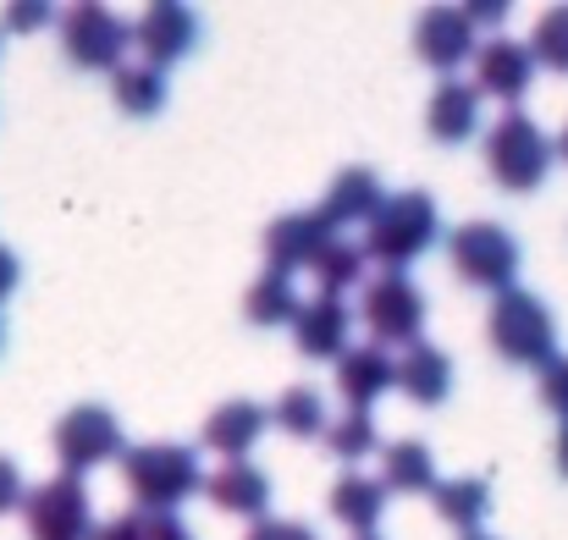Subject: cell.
Wrapping results in <instances>:
<instances>
[{"mask_svg":"<svg viewBox=\"0 0 568 540\" xmlns=\"http://www.w3.org/2000/svg\"><path fill=\"white\" fill-rule=\"evenodd\" d=\"M442 237V215H436V198L425 187H403V193H386L381 210L365 221V259H376L381 271H403Z\"/></svg>","mask_w":568,"mask_h":540,"instance_id":"1","label":"cell"},{"mask_svg":"<svg viewBox=\"0 0 568 540\" xmlns=\"http://www.w3.org/2000/svg\"><path fill=\"white\" fill-rule=\"evenodd\" d=\"M122 480L139 513H178L189 497L204 491V469L199 452L178 441H150V447H128L122 452Z\"/></svg>","mask_w":568,"mask_h":540,"instance_id":"2","label":"cell"},{"mask_svg":"<svg viewBox=\"0 0 568 540\" xmlns=\"http://www.w3.org/2000/svg\"><path fill=\"white\" fill-rule=\"evenodd\" d=\"M486 337H491V348H497L503 364L547 369V364L558 359V320H552V309H547L536 293H525V287L497 293V304H491V315H486Z\"/></svg>","mask_w":568,"mask_h":540,"instance_id":"3","label":"cell"},{"mask_svg":"<svg viewBox=\"0 0 568 540\" xmlns=\"http://www.w3.org/2000/svg\"><path fill=\"white\" fill-rule=\"evenodd\" d=\"M486 172L503 193H536L552 172V139L525 111H503L486 128Z\"/></svg>","mask_w":568,"mask_h":540,"instance_id":"4","label":"cell"},{"mask_svg":"<svg viewBox=\"0 0 568 540\" xmlns=\"http://www.w3.org/2000/svg\"><path fill=\"white\" fill-rule=\"evenodd\" d=\"M447 259L458 271V282L480 287V293H508L519 282V265H525V248L508 226L497 221H464L453 237H447Z\"/></svg>","mask_w":568,"mask_h":540,"instance_id":"5","label":"cell"},{"mask_svg":"<svg viewBox=\"0 0 568 540\" xmlns=\"http://www.w3.org/2000/svg\"><path fill=\"white\" fill-rule=\"evenodd\" d=\"M61 50L83 72H122L128 50H133V22L116 17L111 6L83 0V6L61 11Z\"/></svg>","mask_w":568,"mask_h":540,"instance_id":"6","label":"cell"},{"mask_svg":"<svg viewBox=\"0 0 568 540\" xmlns=\"http://www.w3.org/2000/svg\"><path fill=\"white\" fill-rule=\"evenodd\" d=\"M50 447H55V458H61V475H89V469H100V463H116L122 452H128V441H122V419L105 408V403H78V408H67L61 419H55V430H50Z\"/></svg>","mask_w":568,"mask_h":540,"instance_id":"7","label":"cell"},{"mask_svg":"<svg viewBox=\"0 0 568 540\" xmlns=\"http://www.w3.org/2000/svg\"><path fill=\"white\" fill-rule=\"evenodd\" d=\"M359 320L376 348H414L425 343V293L403 271H381L376 282H365Z\"/></svg>","mask_w":568,"mask_h":540,"instance_id":"8","label":"cell"},{"mask_svg":"<svg viewBox=\"0 0 568 540\" xmlns=\"http://www.w3.org/2000/svg\"><path fill=\"white\" fill-rule=\"evenodd\" d=\"M28 540H94V502L78 475H55L22 497Z\"/></svg>","mask_w":568,"mask_h":540,"instance_id":"9","label":"cell"},{"mask_svg":"<svg viewBox=\"0 0 568 540\" xmlns=\"http://www.w3.org/2000/svg\"><path fill=\"white\" fill-rule=\"evenodd\" d=\"M133 44L144 50V67L166 72L178 61H189L199 44V11L183 0H155L133 17Z\"/></svg>","mask_w":568,"mask_h":540,"instance_id":"10","label":"cell"},{"mask_svg":"<svg viewBox=\"0 0 568 540\" xmlns=\"http://www.w3.org/2000/svg\"><path fill=\"white\" fill-rule=\"evenodd\" d=\"M475 89H480V100H503L508 111H519V100L530 94V83H536V55H530V44L525 39H486L480 50H475V78H469Z\"/></svg>","mask_w":568,"mask_h":540,"instance_id":"11","label":"cell"},{"mask_svg":"<svg viewBox=\"0 0 568 540\" xmlns=\"http://www.w3.org/2000/svg\"><path fill=\"white\" fill-rule=\"evenodd\" d=\"M480 33L469 28V17H464V6H430V11H419V22H414V55L425 61V67H436L442 78H453L464 61H475V44Z\"/></svg>","mask_w":568,"mask_h":540,"instance_id":"12","label":"cell"},{"mask_svg":"<svg viewBox=\"0 0 568 540\" xmlns=\"http://www.w3.org/2000/svg\"><path fill=\"white\" fill-rule=\"evenodd\" d=\"M337 232L315 215V210H298V215H276L265 226V271L276 276H293V271H310L315 254L332 243Z\"/></svg>","mask_w":568,"mask_h":540,"instance_id":"13","label":"cell"},{"mask_svg":"<svg viewBox=\"0 0 568 540\" xmlns=\"http://www.w3.org/2000/svg\"><path fill=\"white\" fill-rule=\"evenodd\" d=\"M348 337H354V309L343 304V298H326V293H315V298H304L298 304V315H293V343H298V354L304 359H343V348H348Z\"/></svg>","mask_w":568,"mask_h":540,"instance_id":"14","label":"cell"},{"mask_svg":"<svg viewBox=\"0 0 568 540\" xmlns=\"http://www.w3.org/2000/svg\"><path fill=\"white\" fill-rule=\"evenodd\" d=\"M480 89L469 78H442L430 89V105H425V133L436 144H469L480 133Z\"/></svg>","mask_w":568,"mask_h":540,"instance_id":"15","label":"cell"},{"mask_svg":"<svg viewBox=\"0 0 568 540\" xmlns=\"http://www.w3.org/2000/svg\"><path fill=\"white\" fill-rule=\"evenodd\" d=\"M204 497L210 508L232 513V519H271V480L260 463L237 458V463H221L210 480H204Z\"/></svg>","mask_w":568,"mask_h":540,"instance_id":"16","label":"cell"},{"mask_svg":"<svg viewBox=\"0 0 568 540\" xmlns=\"http://www.w3.org/2000/svg\"><path fill=\"white\" fill-rule=\"evenodd\" d=\"M265 425H271V408H265V403L232 397V403L210 408V419H204V447L221 452L226 463H237V458L254 452V441L265 436Z\"/></svg>","mask_w":568,"mask_h":540,"instance_id":"17","label":"cell"},{"mask_svg":"<svg viewBox=\"0 0 568 540\" xmlns=\"http://www.w3.org/2000/svg\"><path fill=\"white\" fill-rule=\"evenodd\" d=\"M392 375H397V364H392L386 348H376V343H348L343 359H337V391H343L348 408H365L371 414L381 397H386Z\"/></svg>","mask_w":568,"mask_h":540,"instance_id":"18","label":"cell"},{"mask_svg":"<svg viewBox=\"0 0 568 540\" xmlns=\"http://www.w3.org/2000/svg\"><path fill=\"white\" fill-rule=\"evenodd\" d=\"M392 364H397L392 386H397L408 403H419V408H442V403H447V391H453V359H447L442 348L414 343V348H403Z\"/></svg>","mask_w":568,"mask_h":540,"instance_id":"19","label":"cell"},{"mask_svg":"<svg viewBox=\"0 0 568 540\" xmlns=\"http://www.w3.org/2000/svg\"><path fill=\"white\" fill-rule=\"evenodd\" d=\"M376 458H381L376 480H381V491H386V497H392V491H397V497H430V491H436V480H442V475H436V452H430L425 441H414V436L386 441Z\"/></svg>","mask_w":568,"mask_h":540,"instance_id":"20","label":"cell"},{"mask_svg":"<svg viewBox=\"0 0 568 540\" xmlns=\"http://www.w3.org/2000/svg\"><path fill=\"white\" fill-rule=\"evenodd\" d=\"M381 182H376V172L371 166H348V172H337V182L326 187V198H321V221L343 237V226H365L371 215L381 210Z\"/></svg>","mask_w":568,"mask_h":540,"instance_id":"21","label":"cell"},{"mask_svg":"<svg viewBox=\"0 0 568 540\" xmlns=\"http://www.w3.org/2000/svg\"><path fill=\"white\" fill-rule=\"evenodd\" d=\"M326 508H332V519H337L343 530H354V540H359V536H376L381 513H386V491H381V480L359 475V469H348V475L332 486Z\"/></svg>","mask_w":568,"mask_h":540,"instance_id":"22","label":"cell"},{"mask_svg":"<svg viewBox=\"0 0 568 540\" xmlns=\"http://www.w3.org/2000/svg\"><path fill=\"white\" fill-rule=\"evenodd\" d=\"M430 502H436V513H442V524H453L458 536H475L486 519H491V480H480V475H458V480H436V491H430Z\"/></svg>","mask_w":568,"mask_h":540,"instance_id":"23","label":"cell"},{"mask_svg":"<svg viewBox=\"0 0 568 540\" xmlns=\"http://www.w3.org/2000/svg\"><path fill=\"white\" fill-rule=\"evenodd\" d=\"M365 248L359 243H348V237H332L321 254H315V265H310V276H315V287L326 293V298H343L348 287H359L365 282Z\"/></svg>","mask_w":568,"mask_h":540,"instance_id":"24","label":"cell"},{"mask_svg":"<svg viewBox=\"0 0 568 540\" xmlns=\"http://www.w3.org/2000/svg\"><path fill=\"white\" fill-rule=\"evenodd\" d=\"M271 425H282V430L298 436V441H315V436H326L332 414H326V397H321L315 386H287V391L276 397V408H271Z\"/></svg>","mask_w":568,"mask_h":540,"instance_id":"25","label":"cell"},{"mask_svg":"<svg viewBox=\"0 0 568 540\" xmlns=\"http://www.w3.org/2000/svg\"><path fill=\"white\" fill-rule=\"evenodd\" d=\"M298 287H293V276H276V271H265L254 287H248V298H243V315L254 320V326H293V315H298Z\"/></svg>","mask_w":568,"mask_h":540,"instance_id":"26","label":"cell"},{"mask_svg":"<svg viewBox=\"0 0 568 540\" xmlns=\"http://www.w3.org/2000/svg\"><path fill=\"white\" fill-rule=\"evenodd\" d=\"M111 100L128 111V116H155L161 105H166V72H155V67H122V72H111Z\"/></svg>","mask_w":568,"mask_h":540,"instance_id":"27","label":"cell"},{"mask_svg":"<svg viewBox=\"0 0 568 540\" xmlns=\"http://www.w3.org/2000/svg\"><path fill=\"white\" fill-rule=\"evenodd\" d=\"M94 540H193L178 513H116L111 524H94Z\"/></svg>","mask_w":568,"mask_h":540,"instance_id":"28","label":"cell"},{"mask_svg":"<svg viewBox=\"0 0 568 540\" xmlns=\"http://www.w3.org/2000/svg\"><path fill=\"white\" fill-rule=\"evenodd\" d=\"M343 463H359V458H371L381 452V436H376V414H365V408H348L343 419H332L326 425V436H321Z\"/></svg>","mask_w":568,"mask_h":540,"instance_id":"29","label":"cell"},{"mask_svg":"<svg viewBox=\"0 0 568 540\" xmlns=\"http://www.w3.org/2000/svg\"><path fill=\"white\" fill-rule=\"evenodd\" d=\"M525 44H530L536 67H547V72L568 78V0L564 6H547V11L536 17V28H530Z\"/></svg>","mask_w":568,"mask_h":540,"instance_id":"30","label":"cell"},{"mask_svg":"<svg viewBox=\"0 0 568 540\" xmlns=\"http://www.w3.org/2000/svg\"><path fill=\"white\" fill-rule=\"evenodd\" d=\"M536 391H541V408H547V414H558V419L568 425V354H558V359L541 369Z\"/></svg>","mask_w":568,"mask_h":540,"instance_id":"31","label":"cell"},{"mask_svg":"<svg viewBox=\"0 0 568 540\" xmlns=\"http://www.w3.org/2000/svg\"><path fill=\"white\" fill-rule=\"evenodd\" d=\"M243 540H321L310 524H298V519H254V530Z\"/></svg>","mask_w":568,"mask_h":540,"instance_id":"32","label":"cell"},{"mask_svg":"<svg viewBox=\"0 0 568 540\" xmlns=\"http://www.w3.org/2000/svg\"><path fill=\"white\" fill-rule=\"evenodd\" d=\"M22 497H28L22 469H17L11 458H0V519H6V513H17V508H22Z\"/></svg>","mask_w":568,"mask_h":540,"instance_id":"33","label":"cell"},{"mask_svg":"<svg viewBox=\"0 0 568 540\" xmlns=\"http://www.w3.org/2000/svg\"><path fill=\"white\" fill-rule=\"evenodd\" d=\"M44 22H55L50 6H6V28L11 33H28V28H44Z\"/></svg>","mask_w":568,"mask_h":540,"instance_id":"34","label":"cell"},{"mask_svg":"<svg viewBox=\"0 0 568 540\" xmlns=\"http://www.w3.org/2000/svg\"><path fill=\"white\" fill-rule=\"evenodd\" d=\"M464 17H469V28L480 33V28H503V22H508V6H497V0H475V6H464Z\"/></svg>","mask_w":568,"mask_h":540,"instance_id":"35","label":"cell"},{"mask_svg":"<svg viewBox=\"0 0 568 540\" xmlns=\"http://www.w3.org/2000/svg\"><path fill=\"white\" fill-rule=\"evenodd\" d=\"M17 282H22V265H17V254H11V248L0 243V304H6V298L17 293Z\"/></svg>","mask_w":568,"mask_h":540,"instance_id":"36","label":"cell"},{"mask_svg":"<svg viewBox=\"0 0 568 540\" xmlns=\"http://www.w3.org/2000/svg\"><path fill=\"white\" fill-rule=\"evenodd\" d=\"M552 458H558V475L568 480V425L558 430V447H552Z\"/></svg>","mask_w":568,"mask_h":540,"instance_id":"37","label":"cell"},{"mask_svg":"<svg viewBox=\"0 0 568 540\" xmlns=\"http://www.w3.org/2000/svg\"><path fill=\"white\" fill-rule=\"evenodd\" d=\"M552 161H564V166H568V128L552 139Z\"/></svg>","mask_w":568,"mask_h":540,"instance_id":"38","label":"cell"},{"mask_svg":"<svg viewBox=\"0 0 568 540\" xmlns=\"http://www.w3.org/2000/svg\"><path fill=\"white\" fill-rule=\"evenodd\" d=\"M458 540H497V536H486V530H475V536H458Z\"/></svg>","mask_w":568,"mask_h":540,"instance_id":"39","label":"cell"},{"mask_svg":"<svg viewBox=\"0 0 568 540\" xmlns=\"http://www.w3.org/2000/svg\"><path fill=\"white\" fill-rule=\"evenodd\" d=\"M359 540H381V536H359Z\"/></svg>","mask_w":568,"mask_h":540,"instance_id":"40","label":"cell"},{"mask_svg":"<svg viewBox=\"0 0 568 540\" xmlns=\"http://www.w3.org/2000/svg\"><path fill=\"white\" fill-rule=\"evenodd\" d=\"M0 343H6V326H0Z\"/></svg>","mask_w":568,"mask_h":540,"instance_id":"41","label":"cell"}]
</instances>
